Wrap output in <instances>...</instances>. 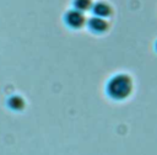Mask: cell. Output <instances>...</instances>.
Returning a JSON list of instances; mask_svg holds the SVG:
<instances>
[{
	"label": "cell",
	"mask_w": 157,
	"mask_h": 155,
	"mask_svg": "<svg viewBox=\"0 0 157 155\" xmlns=\"http://www.w3.org/2000/svg\"><path fill=\"white\" fill-rule=\"evenodd\" d=\"M7 105H9V107H10V108L18 111V109H22V108L25 107V101L22 100V97H20V96L15 95V96H11V97L9 98Z\"/></svg>",
	"instance_id": "5"
},
{
	"label": "cell",
	"mask_w": 157,
	"mask_h": 155,
	"mask_svg": "<svg viewBox=\"0 0 157 155\" xmlns=\"http://www.w3.org/2000/svg\"><path fill=\"white\" fill-rule=\"evenodd\" d=\"M93 11L98 17L104 18V17H107V16H109L112 14V7L105 2H98V4L94 5Z\"/></svg>",
	"instance_id": "4"
},
{
	"label": "cell",
	"mask_w": 157,
	"mask_h": 155,
	"mask_svg": "<svg viewBox=\"0 0 157 155\" xmlns=\"http://www.w3.org/2000/svg\"><path fill=\"white\" fill-rule=\"evenodd\" d=\"M132 90V81L130 76L125 74H119L113 76L107 86V91L110 97L117 100H123L130 95Z\"/></svg>",
	"instance_id": "1"
},
{
	"label": "cell",
	"mask_w": 157,
	"mask_h": 155,
	"mask_svg": "<svg viewBox=\"0 0 157 155\" xmlns=\"http://www.w3.org/2000/svg\"><path fill=\"white\" fill-rule=\"evenodd\" d=\"M74 4H75L76 10L82 12L83 10H87L92 6V0H75Z\"/></svg>",
	"instance_id": "6"
},
{
	"label": "cell",
	"mask_w": 157,
	"mask_h": 155,
	"mask_svg": "<svg viewBox=\"0 0 157 155\" xmlns=\"http://www.w3.org/2000/svg\"><path fill=\"white\" fill-rule=\"evenodd\" d=\"M90 27L94 31V32H104L108 28V22L102 18V17H93L90 20Z\"/></svg>",
	"instance_id": "3"
},
{
	"label": "cell",
	"mask_w": 157,
	"mask_h": 155,
	"mask_svg": "<svg viewBox=\"0 0 157 155\" xmlns=\"http://www.w3.org/2000/svg\"><path fill=\"white\" fill-rule=\"evenodd\" d=\"M65 21L69 26L74 27V28H78L81 26H83L85 23V16L81 11H77V10H71L66 14L65 16Z\"/></svg>",
	"instance_id": "2"
}]
</instances>
